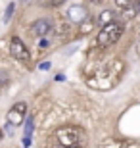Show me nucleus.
Returning a JSON list of instances; mask_svg holds the SVG:
<instances>
[{"label": "nucleus", "instance_id": "1", "mask_svg": "<svg viewBox=\"0 0 140 148\" xmlns=\"http://www.w3.org/2000/svg\"><path fill=\"white\" fill-rule=\"evenodd\" d=\"M56 143L59 148H83L86 144V135L75 125H67L56 131Z\"/></svg>", "mask_w": 140, "mask_h": 148}, {"label": "nucleus", "instance_id": "2", "mask_svg": "<svg viewBox=\"0 0 140 148\" xmlns=\"http://www.w3.org/2000/svg\"><path fill=\"white\" fill-rule=\"evenodd\" d=\"M121 35H123V23L119 21H109L106 23V25H102V29H100V33H98L96 37V42L100 48H106V46H109V44H115L121 38Z\"/></svg>", "mask_w": 140, "mask_h": 148}, {"label": "nucleus", "instance_id": "3", "mask_svg": "<svg viewBox=\"0 0 140 148\" xmlns=\"http://www.w3.org/2000/svg\"><path fill=\"white\" fill-rule=\"evenodd\" d=\"M27 117V104L25 102H17L10 108L8 112V123L10 125H21Z\"/></svg>", "mask_w": 140, "mask_h": 148}, {"label": "nucleus", "instance_id": "4", "mask_svg": "<svg viewBox=\"0 0 140 148\" xmlns=\"http://www.w3.org/2000/svg\"><path fill=\"white\" fill-rule=\"evenodd\" d=\"M10 54L14 56L16 60H19V62H27L29 60V50H27V46L23 44L21 38H17V37H14L10 40Z\"/></svg>", "mask_w": 140, "mask_h": 148}, {"label": "nucleus", "instance_id": "5", "mask_svg": "<svg viewBox=\"0 0 140 148\" xmlns=\"http://www.w3.org/2000/svg\"><path fill=\"white\" fill-rule=\"evenodd\" d=\"M50 31H52V21L46 19V17L33 21V25H31V35H35V37H44V35H48Z\"/></svg>", "mask_w": 140, "mask_h": 148}, {"label": "nucleus", "instance_id": "6", "mask_svg": "<svg viewBox=\"0 0 140 148\" xmlns=\"http://www.w3.org/2000/svg\"><path fill=\"white\" fill-rule=\"evenodd\" d=\"M67 17H69L73 23H83L88 17V12H86V8H83V6H71L69 10H67Z\"/></svg>", "mask_w": 140, "mask_h": 148}, {"label": "nucleus", "instance_id": "7", "mask_svg": "<svg viewBox=\"0 0 140 148\" xmlns=\"http://www.w3.org/2000/svg\"><path fill=\"white\" fill-rule=\"evenodd\" d=\"M111 19H113V12L111 10H106V12H102V14H100L98 23H100V25H106V23H109Z\"/></svg>", "mask_w": 140, "mask_h": 148}, {"label": "nucleus", "instance_id": "8", "mask_svg": "<svg viewBox=\"0 0 140 148\" xmlns=\"http://www.w3.org/2000/svg\"><path fill=\"white\" fill-rule=\"evenodd\" d=\"M115 4H117V8H129V6L135 4V0H115Z\"/></svg>", "mask_w": 140, "mask_h": 148}, {"label": "nucleus", "instance_id": "9", "mask_svg": "<svg viewBox=\"0 0 140 148\" xmlns=\"http://www.w3.org/2000/svg\"><path fill=\"white\" fill-rule=\"evenodd\" d=\"M14 8H16V4L12 2V4H8V10H6V16H4V21H8L12 17V14H14Z\"/></svg>", "mask_w": 140, "mask_h": 148}, {"label": "nucleus", "instance_id": "10", "mask_svg": "<svg viewBox=\"0 0 140 148\" xmlns=\"http://www.w3.org/2000/svg\"><path fill=\"white\" fill-rule=\"evenodd\" d=\"M64 0H40V4L42 6H58V4H61Z\"/></svg>", "mask_w": 140, "mask_h": 148}, {"label": "nucleus", "instance_id": "11", "mask_svg": "<svg viewBox=\"0 0 140 148\" xmlns=\"http://www.w3.org/2000/svg\"><path fill=\"white\" fill-rule=\"evenodd\" d=\"M33 133V119L29 117L27 119V125H25V135H27V138H29V135Z\"/></svg>", "mask_w": 140, "mask_h": 148}, {"label": "nucleus", "instance_id": "12", "mask_svg": "<svg viewBox=\"0 0 140 148\" xmlns=\"http://www.w3.org/2000/svg\"><path fill=\"white\" fill-rule=\"evenodd\" d=\"M50 67V62H44V64H40V69H48Z\"/></svg>", "mask_w": 140, "mask_h": 148}, {"label": "nucleus", "instance_id": "13", "mask_svg": "<svg viewBox=\"0 0 140 148\" xmlns=\"http://www.w3.org/2000/svg\"><path fill=\"white\" fill-rule=\"evenodd\" d=\"M92 4H102V0H90Z\"/></svg>", "mask_w": 140, "mask_h": 148}, {"label": "nucleus", "instance_id": "14", "mask_svg": "<svg viewBox=\"0 0 140 148\" xmlns=\"http://www.w3.org/2000/svg\"><path fill=\"white\" fill-rule=\"evenodd\" d=\"M136 52H138V56H140V42L136 44Z\"/></svg>", "mask_w": 140, "mask_h": 148}, {"label": "nucleus", "instance_id": "15", "mask_svg": "<svg viewBox=\"0 0 140 148\" xmlns=\"http://www.w3.org/2000/svg\"><path fill=\"white\" fill-rule=\"evenodd\" d=\"M136 12H138V16H140V2L136 4Z\"/></svg>", "mask_w": 140, "mask_h": 148}, {"label": "nucleus", "instance_id": "16", "mask_svg": "<svg viewBox=\"0 0 140 148\" xmlns=\"http://www.w3.org/2000/svg\"><path fill=\"white\" fill-rule=\"evenodd\" d=\"M0 138H2V131H0Z\"/></svg>", "mask_w": 140, "mask_h": 148}]
</instances>
